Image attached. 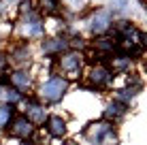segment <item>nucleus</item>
Returning <instances> with one entry per match:
<instances>
[{"label": "nucleus", "instance_id": "f257e3e1", "mask_svg": "<svg viewBox=\"0 0 147 145\" xmlns=\"http://www.w3.org/2000/svg\"><path fill=\"white\" fill-rule=\"evenodd\" d=\"M113 41L117 51L126 53L130 60H139L145 51V32L128 19L113 22Z\"/></svg>", "mask_w": 147, "mask_h": 145}, {"label": "nucleus", "instance_id": "f03ea898", "mask_svg": "<svg viewBox=\"0 0 147 145\" xmlns=\"http://www.w3.org/2000/svg\"><path fill=\"white\" fill-rule=\"evenodd\" d=\"M68 88H70V81H66L64 77L60 75H51V77L43 79L36 88V100L43 103L45 107L47 105H58L64 100V96L68 94Z\"/></svg>", "mask_w": 147, "mask_h": 145}, {"label": "nucleus", "instance_id": "7ed1b4c3", "mask_svg": "<svg viewBox=\"0 0 147 145\" xmlns=\"http://www.w3.org/2000/svg\"><path fill=\"white\" fill-rule=\"evenodd\" d=\"M83 139L90 145H117L119 132L117 126H113L107 119H94L83 128Z\"/></svg>", "mask_w": 147, "mask_h": 145}, {"label": "nucleus", "instance_id": "20e7f679", "mask_svg": "<svg viewBox=\"0 0 147 145\" xmlns=\"http://www.w3.org/2000/svg\"><path fill=\"white\" fill-rule=\"evenodd\" d=\"M15 32H17V36L22 38L24 43L32 41V38H43L45 36V22L43 17H40V13L36 11H24L22 17L17 19V24H15Z\"/></svg>", "mask_w": 147, "mask_h": 145}, {"label": "nucleus", "instance_id": "39448f33", "mask_svg": "<svg viewBox=\"0 0 147 145\" xmlns=\"http://www.w3.org/2000/svg\"><path fill=\"white\" fill-rule=\"evenodd\" d=\"M83 64H85V56L79 51V49H68V51L60 53V56L55 58L58 75L64 77L66 81L81 77V73H83Z\"/></svg>", "mask_w": 147, "mask_h": 145}, {"label": "nucleus", "instance_id": "423d86ee", "mask_svg": "<svg viewBox=\"0 0 147 145\" xmlns=\"http://www.w3.org/2000/svg\"><path fill=\"white\" fill-rule=\"evenodd\" d=\"M113 22H115V13L109 7H100V9L90 11L88 19H85V28L92 36H105L111 30Z\"/></svg>", "mask_w": 147, "mask_h": 145}, {"label": "nucleus", "instance_id": "0eeeda50", "mask_svg": "<svg viewBox=\"0 0 147 145\" xmlns=\"http://www.w3.org/2000/svg\"><path fill=\"white\" fill-rule=\"evenodd\" d=\"M7 130V134L11 139H15V141H30V139L36 137V130L38 128L34 126L30 119L24 115V113H15V115L11 117V122H9V126L4 128Z\"/></svg>", "mask_w": 147, "mask_h": 145}, {"label": "nucleus", "instance_id": "6e6552de", "mask_svg": "<svg viewBox=\"0 0 147 145\" xmlns=\"http://www.w3.org/2000/svg\"><path fill=\"white\" fill-rule=\"evenodd\" d=\"M111 79H113V73H111L107 62H96L88 68L85 73V86L92 90H105L111 86Z\"/></svg>", "mask_w": 147, "mask_h": 145}, {"label": "nucleus", "instance_id": "1a4fd4ad", "mask_svg": "<svg viewBox=\"0 0 147 145\" xmlns=\"http://www.w3.org/2000/svg\"><path fill=\"white\" fill-rule=\"evenodd\" d=\"M43 128H45V132H47L49 139L62 141V139H66V134H68V119L64 115H60V113H49L47 119L43 122Z\"/></svg>", "mask_w": 147, "mask_h": 145}, {"label": "nucleus", "instance_id": "9d476101", "mask_svg": "<svg viewBox=\"0 0 147 145\" xmlns=\"http://www.w3.org/2000/svg\"><path fill=\"white\" fill-rule=\"evenodd\" d=\"M22 105H24V115H26L36 128L43 126V122H45L47 115H49V113H47V107H45L43 103H38L36 98H24Z\"/></svg>", "mask_w": 147, "mask_h": 145}, {"label": "nucleus", "instance_id": "9b49d317", "mask_svg": "<svg viewBox=\"0 0 147 145\" xmlns=\"http://www.w3.org/2000/svg\"><path fill=\"white\" fill-rule=\"evenodd\" d=\"M9 64L15 68H28L30 62H32V49H30L28 43H17L11 47V51H9Z\"/></svg>", "mask_w": 147, "mask_h": 145}, {"label": "nucleus", "instance_id": "f8f14e48", "mask_svg": "<svg viewBox=\"0 0 147 145\" xmlns=\"http://www.w3.org/2000/svg\"><path fill=\"white\" fill-rule=\"evenodd\" d=\"M9 79H11L9 86L15 88L19 94H26L28 90H32V86H34V75L30 73L28 68H13L11 75H9Z\"/></svg>", "mask_w": 147, "mask_h": 145}, {"label": "nucleus", "instance_id": "ddd939ff", "mask_svg": "<svg viewBox=\"0 0 147 145\" xmlns=\"http://www.w3.org/2000/svg\"><path fill=\"white\" fill-rule=\"evenodd\" d=\"M68 49H70L68 36H51V38H45V41L40 43V51L47 58H58L60 53L68 51Z\"/></svg>", "mask_w": 147, "mask_h": 145}, {"label": "nucleus", "instance_id": "4468645a", "mask_svg": "<svg viewBox=\"0 0 147 145\" xmlns=\"http://www.w3.org/2000/svg\"><path fill=\"white\" fill-rule=\"evenodd\" d=\"M128 105H124V103H119V100H109L107 105H105V109H102V119H107V122H111L113 126H117V124L124 119L126 115H128Z\"/></svg>", "mask_w": 147, "mask_h": 145}, {"label": "nucleus", "instance_id": "2eb2a0df", "mask_svg": "<svg viewBox=\"0 0 147 145\" xmlns=\"http://www.w3.org/2000/svg\"><path fill=\"white\" fill-rule=\"evenodd\" d=\"M24 100V94H19L15 88L7 86V83H0V105H7V107H15Z\"/></svg>", "mask_w": 147, "mask_h": 145}, {"label": "nucleus", "instance_id": "dca6fc26", "mask_svg": "<svg viewBox=\"0 0 147 145\" xmlns=\"http://www.w3.org/2000/svg\"><path fill=\"white\" fill-rule=\"evenodd\" d=\"M38 11L43 15H60L62 7H60V0H38Z\"/></svg>", "mask_w": 147, "mask_h": 145}, {"label": "nucleus", "instance_id": "f3484780", "mask_svg": "<svg viewBox=\"0 0 147 145\" xmlns=\"http://www.w3.org/2000/svg\"><path fill=\"white\" fill-rule=\"evenodd\" d=\"M88 4H90V0H60V7L68 13H81V11H85Z\"/></svg>", "mask_w": 147, "mask_h": 145}, {"label": "nucleus", "instance_id": "a211bd4d", "mask_svg": "<svg viewBox=\"0 0 147 145\" xmlns=\"http://www.w3.org/2000/svg\"><path fill=\"white\" fill-rule=\"evenodd\" d=\"M15 115V107H7V105H0V130L9 126L11 117Z\"/></svg>", "mask_w": 147, "mask_h": 145}, {"label": "nucleus", "instance_id": "6ab92c4d", "mask_svg": "<svg viewBox=\"0 0 147 145\" xmlns=\"http://www.w3.org/2000/svg\"><path fill=\"white\" fill-rule=\"evenodd\" d=\"M24 145H43V143H40L38 139L34 137V139H30V141H24Z\"/></svg>", "mask_w": 147, "mask_h": 145}, {"label": "nucleus", "instance_id": "aec40b11", "mask_svg": "<svg viewBox=\"0 0 147 145\" xmlns=\"http://www.w3.org/2000/svg\"><path fill=\"white\" fill-rule=\"evenodd\" d=\"M60 145H79V143H75L73 139H62V143H60Z\"/></svg>", "mask_w": 147, "mask_h": 145}, {"label": "nucleus", "instance_id": "412c9836", "mask_svg": "<svg viewBox=\"0 0 147 145\" xmlns=\"http://www.w3.org/2000/svg\"><path fill=\"white\" fill-rule=\"evenodd\" d=\"M0 49H2V41H0Z\"/></svg>", "mask_w": 147, "mask_h": 145}]
</instances>
